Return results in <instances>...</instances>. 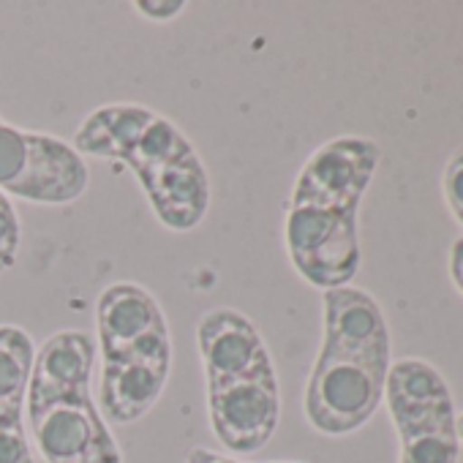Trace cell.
<instances>
[{
  "label": "cell",
  "instance_id": "6da1fadb",
  "mask_svg": "<svg viewBox=\"0 0 463 463\" xmlns=\"http://www.w3.org/2000/svg\"><path fill=\"white\" fill-rule=\"evenodd\" d=\"M142 183V191L172 232H191L210 207V177L183 131L161 115H150L120 158Z\"/></svg>",
  "mask_w": 463,
  "mask_h": 463
},
{
  "label": "cell",
  "instance_id": "7a4b0ae2",
  "mask_svg": "<svg viewBox=\"0 0 463 463\" xmlns=\"http://www.w3.org/2000/svg\"><path fill=\"white\" fill-rule=\"evenodd\" d=\"M384 401L401 439V463H458L455 406L436 368L422 360L390 363Z\"/></svg>",
  "mask_w": 463,
  "mask_h": 463
},
{
  "label": "cell",
  "instance_id": "3957f363",
  "mask_svg": "<svg viewBox=\"0 0 463 463\" xmlns=\"http://www.w3.org/2000/svg\"><path fill=\"white\" fill-rule=\"evenodd\" d=\"M85 158L63 139L0 118V194L36 204H69L85 194Z\"/></svg>",
  "mask_w": 463,
  "mask_h": 463
},
{
  "label": "cell",
  "instance_id": "277c9868",
  "mask_svg": "<svg viewBox=\"0 0 463 463\" xmlns=\"http://www.w3.org/2000/svg\"><path fill=\"white\" fill-rule=\"evenodd\" d=\"M390 360L322 349L306 384V417L327 436L363 428L384 398Z\"/></svg>",
  "mask_w": 463,
  "mask_h": 463
},
{
  "label": "cell",
  "instance_id": "5b68a950",
  "mask_svg": "<svg viewBox=\"0 0 463 463\" xmlns=\"http://www.w3.org/2000/svg\"><path fill=\"white\" fill-rule=\"evenodd\" d=\"M284 238L295 270L311 287L341 289L360 270L357 210L289 204Z\"/></svg>",
  "mask_w": 463,
  "mask_h": 463
},
{
  "label": "cell",
  "instance_id": "8992f818",
  "mask_svg": "<svg viewBox=\"0 0 463 463\" xmlns=\"http://www.w3.org/2000/svg\"><path fill=\"white\" fill-rule=\"evenodd\" d=\"M28 425L47 463H123V452L90 392L28 398Z\"/></svg>",
  "mask_w": 463,
  "mask_h": 463
},
{
  "label": "cell",
  "instance_id": "52a82bcc",
  "mask_svg": "<svg viewBox=\"0 0 463 463\" xmlns=\"http://www.w3.org/2000/svg\"><path fill=\"white\" fill-rule=\"evenodd\" d=\"M207 411L213 433L226 449L260 452L273 439L281 417L273 363L238 379L207 384Z\"/></svg>",
  "mask_w": 463,
  "mask_h": 463
},
{
  "label": "cell",
  "instance_id": "ba28073f",
  "mask_svg": "<svg viewBox=\"0 0 463 463\" xmlns=\"http://www.w3.org/2000/svg\"><path fill=\"white\" fill-rule=\"evenodd\" d=\"M172 368L169 330L147 335L137 346L104 357L101 368V417L115 425H128L142 420L161 398Z\"/></svg>",
  "mask_w": 463,
  "mask_h": 463
},
{
  "label": "cell",
  "instance_id": "9c48e42d",
  "mask_svg": "<svg viewBox=\"0 0 463 463\" xmlns=\"http://www.w3.org/2000/svg\"><path fill=\"white\" fill-rule=\"evenodd\" d=\"M379 164V147L371 139L338 137L325 142L303 164L289 204H317L360 210Z\"/></svg>",
  "mask_w": 463,
  "mask_h": 463
},
{
  "label": "cell",
  "instance_id": "30bf717a",
  "mask_svg": "<svg viewBox=\"0 0 463 463\" xmlns=\"http://www.w3.org/2000/svg\"><path fill=\"white\" fill-rule=\"evenodd\" d=\"M196 346L207 384L238 379L273 363L254 322L235 308L207 311L196 327Z\"/></svg>",
  "mask_w": 463,
  "mask_h": 463
},
{
  "label": "cell",
  "instance_id": "8fae6325",
  "mask_svg": "<svg viewBox=\"0 0 463 463\" xmlns=\"http://www.w3.org/2000/svg\"><path fill=\"white\" fill-rule=\"evenodd\" d=\"M36 346L33 338L0 325V463H36L25 436V401Z\"/></svg>",
  "mask_w": 463,
  "mask_h": 463
},
{
  "label": "cell",
  "instance_id": "7c38bea8",
  "mask_svg": "<svg viewBox=\"0 0 463 463\" xmlns=\"http://www.w3.org/2000/svg\"><path fill=\"white\" fill-rule=\"evenodd\" d=\"M322 349L390 360V330L379 303L352 287L325 292Z\"/></svg>",
  "mask_w": 463,
  "mask_h": 463
},
{
  "label": "cell",
  "instance_id": "4fadbf2b",
  "mask_svg": "<svg viewBox=\"0 0 463 463\" xmlns=\"http://www.w3.org/2000/svg\"><path fill=\"white\" fill-rule=\"evenodd\" d=\"M99 344L101 357L120 354L147 335L164 333L166 319L158 306V300L139 284H112L101 292L99 308Z\"/></svg>",
  "mask_w": 463,
  "mask_h": 463
},
{
  "label": "cell",
  "instance_id": "5bb4252c",
  "mask_svg": "<svg viewBox=\"0 0 463 463\" xmlns=\"http://www.w3.org/2000/svg\"><path fill=\"white\" fill-rule=\"evenodd\" d=\"M96 349L80 330L55 333L33 357L28 398H50L69 392H90Z\"/></svg>",
  "mask_w": 463,
  "mask_h": 463
},
{
  "label": "cell",
  "instance_id": "9a60e30c",
  "mask_svg": "<svg viewBox=\"0 0 463 463\" xmlns=\"http://www.w3.org/2000/svg\"><path fill=\"white\" fill-rule=\"evenodd\" d=\"M20 241H23L20 215L12 199L6 194H0V273H6L17 265Z\"/></svg>",
  "mask_w": 463,
  "mask_h": 463
},
{
  "label": "cell",
  "instance_id": "2e32d148",
  "mask_svg": "<svg viewBox=\"0 0 463 463\" xmlns=\"http://www.w3.org/2000/svg\"><path fill=\"white\" fill-rule=\"evenodd\" d=\"M444 199L458 223L463 226V150L455 153L444 169Z\"/></svg>",
  "mask_w": 463,
  "mask_h": 463
},
{
  "label": "cell",
  "instance_id": "e0dca14e",
  "mask_svg": "<svg viewBox=\"0 0 463 463\" xmlns=\"http://www.w3.org/2000/svg\"><path fill=\"white\" fill-rule=\"evenodd\" d=\"M134 9L142 14V17H147V20H158V23H166V20H175L180 12H185V4L183 0H137L134 4Z\"/></svg>",
  "mask_w": 463,
  "mask_h": 463
},
{
  "label": "cell",
  "instance_id": "ac0fdd59",
  "mask_svg": "<svg viewBox=\"0 0 463 463\" xmlns=\"http://www.w3.org/2000/svg\"><path fill=\"white\" fill-rule=\"evenodd\" d=\"M449 276H452L455 287L463 295V238L452 243V251H449Z\"/></svg>",
  "mask_w": 463,
  "mask_h": 463
},
{
  "label": "cell",
  "instance_id": "d6986e66",
  "mask_svg": "<svg viewBox=\"0 0 463 463\" xmlns=\"http://www.w3.org/2000/svg\"><path fill=\"white\" fill-rule=\"evenodd\" d=\"M185 463H241L235 458H226V455H218L213 449H204V447H196L188 452V460Z\"/></svg>",
  "mask_w": 463,
  "mask_h": 463
},
{
  "label": "cell",
  "instance_id": "ffe728a7",
  "mask_svg": "<svg viewBox=\"0 0 463 463\" xmlns=\"http://www.w3.org/2000/svg\"><path fill=\"white\" fill-rule=\"evenodd\" d=\"M276 463H284V460H276Z\"/></svg>",
  "mask_w": 463,
  "mask_h": 463
}]
</instances>
